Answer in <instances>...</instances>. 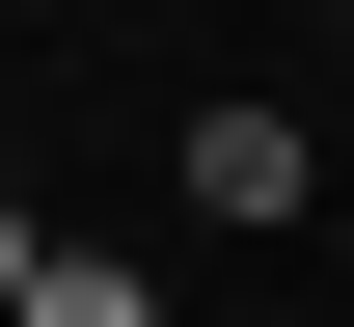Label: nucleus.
<instances>
[{"instance_id": "nucleus-2", "label": "nucleus", "mask_w": 354, "mask_h": 327, "mask_svg": "<svg viewBox=\"0 0 354 327\" xmlns=\"http://www.w3.org/2000/svg\"><path fill=\"white\" fill-rule=\"evenodd\" d=\"M28 327H164V300H136V273H82V245H55V300H28Z\"/></svg>"}, {"instance_id": "nucleus-3", "label": "nucleus", "mask_w": 354, "mask_h": 327, "mask_svg": "<svg viewBox=\"0 0 354 327\" xmlns=\"http://www.w3.org/2000/svg\"><path fill=\"white\" fill-rule=\"evenodd\" d=\"M28 300H55V245H28V218H0V327H28Z\"/></svg>"}, {"instance_id": "nucleus-1", "label": "nucleus", "mask_w": 354, "mask_h": 327, "mask_svg": "<svg viewBox=\"0 0 354 327\" xmlns=\"http://www.w3.org/2000/svg\"><path fill=\"white\" fill-rule=\"evenodd\" d=\"M300 191H327L300 109H191V218H300Z\"/></svg>"}, {"instance_id": "nucleus-4", "label": "nucleus", "mask_w": 354, "mask_h": 327, "mask_svg": "<svg viewBox=\"0 0 354 327\" xmlns=\"http://www.w3.org/2000/svg\"><path fill=\"white\" fill-rule=\"evenodd\" d=\"M327 28H354V0H327Z\"/></svg>"}]
</instances>
